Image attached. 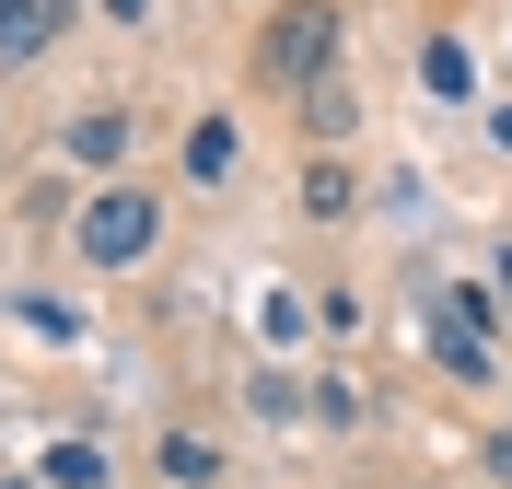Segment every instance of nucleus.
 Returning a JSON list of instances; mask_svg holds the SVG:
<instances>
[{"label": "nucleus", "instance_id": "nucleus-14", "mask_svg": "<svg viewBox=\"0 0 512 489\" xmlns=\"http://www.w3.org/2000/svg\"><path fill=\"white\" fill-rule=\"evenodd\" d=\"M0 489H47V478H0Z\"/></svg>", "mask_w": 512, "mask_h": 489}, {"label": "nucleus", "instance_id": "nucleus-1", "mask_svg": "<svg viewBox=\"0 0 512 489\" xmlns=\"http://www.w3.org/2000/svg\"><path fill=\"white\" fill-rule=\"evenodd\" d=\"M338 59H350L338 0H268V24H256V82L268 94H315V82H338Z\"/></svg>", "mask_w": 512, "mask_h": 489}, {"label": "nucleus", "instance_id": "nucleus-5", "mask_svg": "<svg viewBox=\"0 0 512 489\" xmlns=\"http://www.w3.org/2000/svg\"><path fill=\"white\" fill-rule=\"evenodd\" d=\"M175 163H187V187H233V175H245V129L210 105V117L187 129V152H175Z\"/></svg>", "mask_w": 512, "mask_h": 489}, {"label": "nucleus", "instance_id": "nucleus-4", "mask_svg": "<svg viewBox=\"0 0 512 489\" xmlns=\"http://www.w3.org/2000/svg\"><path fill=\"white\" fill-rule=\"evenodd\" d=\"M70 35V0H0V70H35Z\"/></svg>", "mask_w": 512, "mask_h": 489}, {"label": "nucleus", "instance_id": "nucleus-11", "mask_svg": "<svg viewBox=\"0 0 512 489\" xmlns=\"http://www.w3.org/2000/svg\"><path fill=\"white\" fill-rule=\"evenodd\" d=\"M35 478H47V489H105V443H82V431H70V443H47V466H35Z\"/></svg>", "mask_w": 512, "mask_h": 489}, {"label": "nucleus", "instance_id": "nucleus-2", "mask_svg": "<svg viewBox=\"0 0 512 489\" xmlns=\"http://www.w3.org/2000/svg\"><path fill=\"white\" fill-rule=\"evenodd\" d=\"M70 257L94 268V280L152 268V257H163V198L128 187V175H117V187H94V198H82V222H70Z\"/></svg>", "mask_w": 512, "mask_h": 489}, {"label": "nucleus", "instance_id": "nucleus-13", "mask_svg": "<svg viewBox=\"0 0 512 489\" xmlns=\"http://www.w3.org/2000/svg\"><path fill=\"white\" fill-rule=\"evenodd\" d=\"M478 466H489V478L512 489V431H489V443H478Z\"/></svg>", "mask_w": 512, "mask_h": 489}, {"label": "nucleus", "instance_id": "nucleus-3", "mask_svg": "<svg viewBox=\"0 0 512 489\" xmlns=\"http://www.w3.org/2000/svg\"><path fill=\"white\" fill-rule=\"evenodd\" d=\"M59 152L82 163L94 187H117V175H128V152H140V117H128V105H82V117L59 129Z\"/></svg>", "mask_w": 512, "mask_h": 489}, {"label": "nucleus", "instance_id": "nucleus-9", "mask_svg": "<svg viewBox=\"0 0 512 489\" xmlns=\"http://www.w3.org/2000/svg\"><path fill=\"white\" fill-rule=\"evenodd\" d=\"M419 82H431L443 105H466V94H478V59H466L454 35H431V47H419Z\"/></svg>", "mask_w": 512, "mask_h": 489}, {"label": "nucleus", "instance_id": "nucleus-7", "mask_svg": "<svg viewBox=\"0 0 512 489\" xmlns=\"http://www.w3.org/2000/svg\"><path fill=\"white\" fill-rule=\"evenodd\" d=\"M152 466H163L175 489H222V443H210V431H187V420L152 443Z\"/></svg>", "mask_w": 512, "mask_h": 489}, {"label": "nucleus", "instance_id": "nucleus-10", "mask_svg": "<svg viewBox=\"0 0 512 489\" xmlns=\"http://www.w3.org/2000/svg\"><path fill=\"white\" fill-rule=\"evenodd\" d=\"M245 408H256V420H268V431H291V420H315V396L291 385V373H245Z\"/></svg>", "mask_w": 512, "mask_h": 489}, {"label": "nucleus", "instance_id": "nucleus-8", "mask_svg": "<svg viewBox=\"0 0 512 489\" xmlns=\"http://www.w3.org/2000/svg\"><path fill=\"white\" fill-rule=\"evenodd\" d=\"M291 105H303V140H350L361 129V94H350V82H315V94H291Z\"/></svg>", "mask_w": 512, "mask_h": 489}, {"label": "nucleus", "instance_id": "nucleus-12", "mask_svg": "<svg viewBox=\"0 0 512 489\" xmlns=\"http://www.w3.org/2000/svg\"><path fill=\"white\" fill-rule=\"evenodd\" d=\"M303 396H315V420H326V431H361V385H338V373H315Z\"/></svg>", "mask_w": 512, "mask_h": 489}, {"label": "nucleus", "instance_id": "nucleus-6", "mask_svg": "<svg viewBox=\"0 0 512 489\" xmlns=\"http://www.w3.org/2000/svg\"><path fill=\"white\" fill-rule=\"evenodd\" d=\"M291 198H303V222H350V210H361V175H350V163H338V152H315V163H303V187H291Z\"/></svg>", "mask_w": 512, "mask_h": 489}]
</instances>
